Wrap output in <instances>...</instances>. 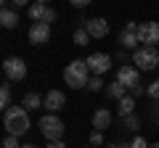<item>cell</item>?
Returning a JSON list of instances; mask_svg holds the SVG:
<instances>
[{
    "label": "cell",
    "instance_id": "cell-1",
    "mask_svg": "<svg viewBox=\"0 0 159 148\" xmlns=\"http://www.w3.org/2000/svg\"><path fill=\"white\" fill-rule=\"evenodd\" d=\"M3 124H6V132L8 135H27L29 130V111L24 106H11L8 111H3Z\"/></svg>",
    "mask_w": 159,
    "mask_h": 148
},
{
    "label": "cell",
    "instance_id": "cell-2",
    "mask_svg": "<svg viewBox=\"0 0 159 148\" xmlns=\"http://www.w3.org/2000/svg\"><path fill=\"white\" fill-rule=\"evenodd\" d=\"M64 82L69 87H74V90L88 87V82H90V66H88V61L77 58V61L66 63V69H64Z\"/></svg>",
    "mask_w": 159,
    "mask_h": 148
},
{
    "label": "cell",
    "instance_id": "cell-3",
    "mask_svg": "<svg viewBox=\"0 0 159 148\" xmlns=\"http://www.w3.org/2000/svg\"><path fill=\"white\" fill-rule=\"evenodd\" d=\"M133 63H135L141 72H151L159 66V50L154 45H141L133 50Z\"/></svg>",
    "mask_w": 159,
    "mask_h": 148
},
{
    "label": "cell",
    "instance_id": "cell-4",
    "mask_svg": "<svg viewBox=\"0 0 159 148\" xmlns=\"http://www.w3.org/2000/svg\"><path fill=\"white\" fill-rule=\"evenodd\" d=\"M40 132L48 137V140H61L64 137V122L58 119L56 114H45L43 119H40Z\"/></svg>",
    "mask_w": 159,
    "mask_h": 148
},
{
    "label": "cell",
    "instance_id": "cell-5",
    "mask_svg": "<svg viewBox=\"0 0 159 148\" xmlns=\"http://www.w3.org/2000/svg\"><path fill=\"white\" fill-rule=\"evenodd\" d=\"M117 82H122L127 90H135V87L141 85V69H138L135 63H122L119 72H117Z\"/></svg>",
    "mask_w": 159,
    "mask_h": 148
},
{
    "label": "cell",
    "instance_id": "cell-6",
    "mask_svg": "<svg viewBox=\"0 0 159 148\" xmlns=\"http://www.w3.org/2000/svg\"><path fill=\"white\" fill-rule=\"evenodd\" d=\"M3 74H6V80L11 82H21L27 77V63L21 58H6L3 61Z\"/></svg>",
    "mask_w": 159,
    "mask_h": 148
},
{
    "label": "cell",
    "instance_id": "cell-7",
    "mask_svg": "<svg viewBox=\"0 0 159 148\" xmlns=\"http://www.w3.org/2000/svg\"><path fill=\"white\" fill-rule=\"evenodd\" d=\"M138 42H143V45H159V21L138 24Z\"/></svg>",
    "mask_w": 159,
    "mask_h": 148
},
{
    "label": "cell",
    "instance_id": "cell-8",
    "mask_svg": "<svg viewBox=\"0 0 159 148\" xmlns=\"http://www.w3.org/2000/svg\"><path fill=\"white\" fill-rule=\"evenodd\" d=\"M27 37H29V42H32V45H45V42L51 40V24H45V21H34L32 27H29Z\"/></svg>",
    "mask_w": 159,
    "mask_h": 148
},
{
    "label": "cell",
    "instance_id": "cell-9",
    "mask_svg": "<svg viewBox=\"0 0 159 148\" xmlns=\"http://www.w3.org/2000/svg\"><path fill=\"white\" fill-rule=\"evenodd\" d=\"M85 61H88V66H90V74H96V77H101V74H106L109 69H111V56H106V53H93Z\"/></svg>",
    "mask_w": 159,
    "mask_h": 148
},
{
    "label": "cell",
    "instance_id": "cell-10",
    "mask_svg": "<svg viewBox=\"0 0 159 148\" xmlns=\"http://www.w3.org/2000/svg\"><path fill=\"white\" fill-rule=\"evenodd\" d=\"M85 29H88V34H90L93 40H103V37L109 34V21L106 19H88Z\"/></svg>",
    "mask_w": 159,
    "mask_h": 148
},
{
    "label": "cell",
    "instance_id": "cell-11",
    "mask_svg": "<svg viewBox=\"0 0 159 148\" xmlns=\"http://www.w3.org/2000/svg\"><path fill=\"white\" fill-rule=\"evenodd\" d=\"M119 42H122V48H135L138 45V21H127V27L119 34Z\"/></svg>",
    "mask_w": 159,
    "mask_h": 148
},
{
    "label": "cell",
    "instance_id": "cell-12",
    "mask_svg": "<svg viewBox=\"0 0 159 148\" xmlns=\"http://www.w3.org/2000/svg\"><path fill=\"white\" fill-rule=\"evenodd\" d=\"M64 103H66V95H64L61 90H51L45 95V103H43V108H48L51 114H56V111H61Z\"/></svg>",
    "mask_w": 159,
    "mask_h": 148
},
{
    "label": "cell",
    "instance_id": "cell-13",
    "mask_svg": "<svg viewBox=\"0 0 159 148\" xmlns=\"http://www.w3.org/2000/svg\"><path fill=\"white\" fill-rule=\"evenodd\" d=\"M111 111H109V108H98L96 114H93V127H96V130H106V127H111Z\"/></svg>",
    "mask_w": 159,
    "mask_h": 148
},
{
    "label": "cell",
    "instance_id": "cell-14",
    "mask_svg": "<svg viewBox=\"0 0 159 148\" xmlns=\"http://www.w3.org/2000/svg\"><path fill=\"white\" fill-rule=\"evenodd\" d=\"M43 103H45V98H40V93L29 90L27 95L21 98V106L27 108V111H37V108H43Z\"/></svg>",
    "mask_w": 159,
    "mask_h": 148
},
{
    "label": "cell",
    "instance_id": "cell-15",
    "mask_svg": "<svg viewBox=\"0 0 159 148\" xmlns=\"http://www.w3.org/2000/svg\"><path fill=\"white\" fill-rule=\"evenodd\" d=\"M0 24L6 29H16L19 27V13L11 11V8H3V11H0Z\"/></svg>",
    "mask_w": 159,
    "mask_h": 148
},
{
    "label": "cell",
    "instance_id": "cell-16",
    "mask_svg": "<svg viewBox=\"0 0 159 148\" xmlns=\"http://www.w3.org/2000/svg\"><path fill=\"white\" fill-rule=\"evenodd\" d=\"M117 111H119V116L125 119V116H130L133 111H135V98L133 95H125L122 101H117Z\"/></svg>",
    "mask_w": 159,
    "mask_h": 148
},
{
    "label": "cell",
    "instance_id": "cell-17",
    "mask_svg": "<svg viewBox=\"0 0 159 148\" xmlns=\"http://www.w3.org/2000/svg\"><path fill=\"white\" fill-rule=\"evenodd\" d=\"M106 95L114 98V101H122V98L127 95V87L122 85V82H111V85H106Z\"/></svg>",
    "mask_w": 159,
    "mask_h": 148
},
{
    "label": "cell",
    "instance_id": "cell-18",
    "mask_svg": "<svg viewBox=\"0 0 159 148\" xmlns=\"http://www.w3.org/2000/svg\"><path fill=\"white\" fill-rule=\"evenodd\" d=\"M45 13H48L45 3H32V6H29V19H32V21H43Z\"/></svg>",
    "mask_w": 159,
    "mask_h": 148
},
{
    "label": "cell",
    "instance_id": "cell-19",
    "mask_svg": "<svg viewBox=\"0 0 159 148\" xmlns=\"http://www.w3.org/2000/svg\"><path fill=\"white\" fill-rule=\"evenodd\" d=\"M122 130H127V132H138V130H141V119H138L135 114L125 116V119H122Z\"/></svg>",
    "mask_w": 159,
    "mask_h": 148
},
{
    "label": "cell",
    "instance_id": "cell-20",
    "mask_svg": "<svg viewBox=\"0 0 159 148\" xmlns=\"http://www.w3.org/2000/svg\"><path fill=\"white\" fill-rule=\"evenodd\" d=\"M0 108H3V111L11 108V85H3V87H0Z\"/></svg>",
    "mask_w": 159,
    "mask_h": 148
},
{
    "label": "cell",
    "instance_id": "cell-21",
    "mask_svg": "<svg viewBox=\"0 0 159 148\" xmlns=\"http://www.w3.org/2000/svg\"><path fill=\"white\" fill-rule=\"evenodd\" d=\"M88 40H93V37L88 34L85 27H80L77 32H74V45H88Z\"/></svg>",
    "mask_w": 159,
    "mask_h": 148
},
{
    "label": "cell",
    "instance_id": "cell-22",
    "mask_svg": "<svg viewBox=\"0 0 159 148\" xmlns=\"http://www.w3.org/2000/svg\"><path fill=\"white\" fill-rule=\"evenodd\" d=\"M90 146H93V148L106 146V143H103V132H101V130H93V132H90Z\"/></svg>",
    "mask_w": 159,
    "mask_h": 148
},
{
    "label": "cell",
    "instance_id": "cell-23",
    "mask_svg": "<svg viewBox=\"0 0 159 148\" xmlns=\"http://www.w3.org/2000/svg\"><path fill=\"white\" fill-rule=\"evenodd\" d=\"M146 95L151 98V101H159V80H157V82H151V85L146 87Z\"/></svg>",
    "mask_w": 159,
    "mask_h": 148
},
{
    "label": "cell",
    "instance_id": "cell-24",
    "mask_svg": "<svg viewBox=\"0 0 159 148\" xmlns=\"http://www.w3.org/2000/svg\"><path fill=\"white\" fill-rule=\"evenodd\" d=\"M3 148H21V146H19V137H16V135H6Z\"/></svg>",
    "mask_w": 159,
    "mask_h": 148
},
{
    "label": "cell",
    "instance_id": "cell-25",
    "mask_svg": "<svg viewBox=\"0 0 159 148\" xmlns=\"http://www.w3.org/2000/svg\"><path fill=\"white\" fill-rule=\"evenodd\" d=\"M101 87H103L101 77H96V74H93V77H90V82H88V90H93V93H96V90H101Z\"/></svg>",
    "mask_w": 159,
    "mask_h": 148
},
{
    "label": "cell",
    "instance_id": "cell-26",
    "mask_svg": "<svg viewBox=\"0 0 159 148\" xmlns=\"http://www.w3.org/2000/svg\"><path fill=\"white\" fill-rule=\"evenodd\" d=\"M69 3H72L74 8H88V6L93 3V0H69Z\"/></svg>",
    "mask_w": 159,
    "mask_h": 148
},
{
    "label": "cell",
    "instance_id": "cell-27",
    "mask_svg": "<svg viewBox=\"0 0 159 148\" xmlns=\"http://www.w3.org/2000/svg\"><path fill=\"white\" fill-rule=\"evenodd\" d=\"M130 148H148V143L143 140V137H135V140L130 143Z\"/></svg>",
    "mask_w": 159,
    "mask_h": 148
},
{
    "label": "cell",
    "instance_id": "cell-28",
    "mask_svg": "<svg viewBox=\"0 0 159 148\" xmlns=\"http://www.w3.org/2000/svg\"><path fill=\"white\" fill-rule=\"evenodd\" d=\"M45 24H51V21H56V11H53L51 6H48V13H45V19H43Z\"/></svg>",
    "mask_w": 159,
    "mask_h": 148
},
{
    "label": "cell",
    "instance_id": "cell-29",
    "mask_svg": "<svg viewBox=\"0 0 159 148\" xmlns=\"http://www.w3.org/2000/svg\"><path fill=\"white\" fill-rule=\"evenodd\" d=\"M11 6L13 8H24V6H32V3H29V0H11Z\"/></svg>",
    "mask_w": 159,
    "mask_h": 148
},
{
    "label": "cell",
    "instance_id": "cell-30",
    "mask_svg": "<svg viewBox=\"0 0 159 148\" xmlns=\"http://www.w3.org/2000/svg\"><path fill=\"white\" fill-rule=\"evenodd\" d=\"M101 148H130V143H122V146H117V143H106V146H101Z\"/></svg>",
    "mask_w": 159,
    "mask_h": 148
},
{
    "label": "cell",
    "instance_id": "cell-31",
    "mask_svg": "<svg viewBox=\"0 0 159 148\" xmlns=\"http://www.w3.org/2000/svg\"><path fill=\"white\" fill-rule=\"evenodd\" d=\"M130 95H133V98H141V95H143V85H138L135 90H130Z\"/></svg>",
    "mask_w": 159,
    "mask_h": 148
},
{
    "label": "cell",
    "instance_id": "cell-32",
    "mask_svg": "<svg viewBox=\"0 0 159 148\" xmlns=\"http://www.w3.org/2000/svg\"><path fill=\"white\" fill-rule=\"evenodd\" d=\"M48 148H66V146H64V140H51Z\"/></svg>",
    "mask_w": 159,
    "mask_h": 148
},
{
    "label": "cell",
    "instance_id": "cell-33",
    "mask_svg": "<svg viewBox=\"0 0 159 148\" xmlns=\"http://www.w3.org/2000/svg\"><path fill=\"white\" fill-rule=\"evenodd\" d=\"M0 3H3V8H8V3H11V0H0Z\"/></svg>",
    "mask_w": 159,
    "mask_h": 148
},
{
    "label": "cell",
    "instance_id": "cell-34",
    "mask_svg": "<svg viewBox=\"0 0 159 148\" xmlns=\"http://www.w3.org/2000/svg\"><path fill=\"white\" fill-rule=\"evenodd\" d=\"M37 3H45V6H48V3H51V0H37Z\"/></svg>",
    "mask_w": 159,
    "mask_h": 148
},
{
    "label": "cell",
    "instance_id": "cell-35",
    "mask_svg": "<svg viewBox=\"0 0 159 148\" xmlns=\"http://www.w3.org/2000/svg\"><path fill=\"white\" fill-rule=\"evenodd\" d=\"M148 148H159V143H154V146H148Z\"/></svg>",
    "mask_w": 159,
    "mask_h": 148
},
{
    "label": "cell",
    "instance_id": "cell-36",
    "mask_svg": "<svg viewBox=\"0 0 159 148\" xmlns=\"http://www.w3.org/2000/svg\"><path fill=\"white\" fill-rule=\"evenodd\" d=\"M21 148H37V146H21Z\"/></svg>",
    "mask_w": 159,
    "mask_h": 148
},
{
    "label": "cell",
    "instance_id": "cell-37",
    "mask_svg": "<svg viewBox=\"0 0 159 148\" xmlns=\"http://www.w3.org/2000/svg\"><path fill=\"white\" fill-rule=\"evenodd\" d=\"M88 148H93V146H88Z\"/></svg>",
    "mask_w": 159,
    "mask_h": 148
}]
</instances>
